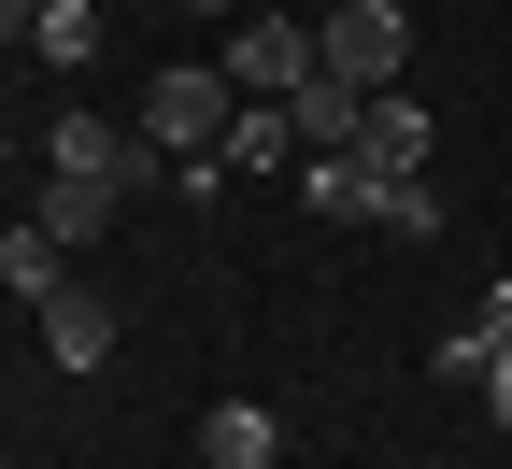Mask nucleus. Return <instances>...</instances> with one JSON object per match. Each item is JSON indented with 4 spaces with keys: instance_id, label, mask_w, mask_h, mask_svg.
I'll list each match as a JSON object with an SVG mask.
<instances>
[{
    "instance_id": "13",
    "label": "nucleus",
    "mask_w": 512,
    "mask_h": 469,
    "mask_svg": "<svg viewBox=\"0 0 512 469\" xmlns=\"http://www.w3.org/2000/svg\"><path fill=\"white\" fill-rule=\"evenodd\" d=\"M370 228H399V242H441V185H427V171H370Z\"/></svg>"
},
{
    "instance_id": "10",
    "label": "nucleus",
    "mask_w": 512,
    "mask_h": 469,
    "mask_svg": "<svg viewBox=\"0 0 512 469\" xmlns=\"http://www.w3.org/2000/svg\"><path fill=\"white\" fill-rule=\"evenodd\" d=\"M214 171H228V185H242V171H299V114H285V100H271V114H228Z\"/></svg>"
},
{
    "instance_id": "15",
    "label": "nucleus",
    "mask_w": 512,
    "mask_h": 469,
    "mask_svg": "<svg viewBox=\"0 0 512 469\" xmlns=\"http://www.w3.org/2000/svg\"><path fill=\"white\" fill-rule=\"evenodd\" d=\"M470 342H484V356H512V271H498V285L470 299Z\"/></svg>"
},
{
    "instance_id": "5",
    "label": "nucleus",
    "mask_w": 512,
    "mask_h": 469,
    "mask_svg": "<svg viewBox=\"0 0 512 469\" xmlns=\"http://www.w3.org/2000/svg\"><path fill=\"white\" fill-rule=\"evenodd\" d=\"M285 114H299V157H356L370 143V86H342V72H299Z\"/></svg>"
},
{
    "instance_id": "18",
    "label": "nucleus",
    "mask_w": 512,
    "mask_h": 469,
    "mask_svg": "<svg viewBox=\"0 0 512 469\" xmlns=\"http://www.w3.org/2000/svg\"><path fill=\"white\" fill-rule=\"evenodd\" d=\"M200 15H228V29H242V15H256V0H200Z\"/></svg>"
},
{
    "instance_id": "6",
    "label": "nucleus",
    "mask_w": 512,
    "mask_h": 469,
    "mask_svg": "<svg viewBox=\"0 0 512 469\" xmlns=\"http://www.w3.org/2000/svg\"><path fill=\"white\" fill-rule=\"evenodd\" d=\"M29 327H43V356H57V370H72V384H86V370L114 356V299H100V285H57V299H43Z\"/></svg>"
},
{
    "instance_id": "19",
    "label": "nucleus",
    "mask_w": 512,
    "mask_h": 469,
    "mask_svg": "<svg viewBox=\"0 0 512 469\" xmlns=\"http://www.w3.org/2000/svg\"><path fill=\"white\" fill-rule=\"evenodd\" d=\"M0 157H15V143H0Z\"/></svg>"
},
{
    "instance_id": "7",
    "label": "nucleus",
    "mask_w": 512,
    "mask_h": 469,
    "mask_svg": "<svg viewBox=\"0 0 512 469\" xmlns=\"http://www.w3.org/2000/svg\"><path fill=\"white\" fill-rule=\"evenodd\" d=\"M271 455H285L271 398H214V413H200V469H271Z\"/></svg>"
},
{
    "instance_id": "12",
    "label": "nucleus",
    "mask_w": 512,
    "mask_h": 469,
    "mask_svg": "<svg viewBox=\"0 0 512 469\" xmlns=\"http://www.w3.org/2000/svg\"><path fill=\"white\" fill-rule=\"evenodd\" d=\"M29 57H43V72H86V57H100V0H43V15H29Z\"/></svg>"
},
{
    "instance_id": "4",
    "label": "nucleus",
    "mask_w": 512,
    "mask_h": 469,
    "mask_svg": "<svg viewBox=\"0 0 512 469\" xmlns=\"http://www.w3.org/2000/svg\"><path fill=\"white\" fill-rule=\"evenodd\" d=\"M214 72H228L242 100H299V72H313V29H299V15H271V0H256V15L228 29V57H214Z\"/></svg>"
},
{
    "instance_id": "3",
    "label": "nucleus",
    "mask_w": 512,
    "mask_h": 469,
    "mask_svg": "<svg viewBox=\"0 0 512 469\" xmlns=\"http://www.w3.org/2000/svg\"><path fill=\"white\" fill-rule=\"evenodd\" d=\"M43 171H72V185H114V199H128V185L157 171V143H143V114H57V128H43Z\"/></svg>"
},
{
    "instance_id": "14",
    "label": "nucleus",
    "mask_w": 512,
    "mask_h": 469,
    "mask_svg": "<svg viewBox=\"0 0 512 469\" xmlns=\"http://www.w3.org/2000/svg\"><path fill=\"white\" fill-rule=\"evenodd\" d=\"M43 228H57V242H100V228H114V185H72V171H43Z\"/></svg>"
},
{
    "instance_id": "16",
    "label": "nucleus",
    "mask_w": 512,
    "mask_h": 469,
    "mask_svg": "<svg viewBox=\"0 0 512 469\" xmlns=\"http://www.w3.org/2000/svg\"><path fill=\"white\" fill-rule=\"evenodd\" d=\"M484 413H498V427H512V356H498V370H484Z\"/></svg>"
},
{
    "instance_id": "2",
    "label": "nucleus",
    "mask_w": 512,
    "mask_h": 469,
    "mask_svg": "<svg viewBox=\"0 0 512 469\" xmlns=\"http://www.w3.org/2000/svg\"><path fill=\"white\" fill-rule=\"evenodd\" d=\"M399 57H413V15H399V0H328V15H313V72L399 86Z\"/></svg>"
},
{
    "instance_id": "1",
    "label": "nucleus",
    "mask_w": 512,
    "mask_h": 469,
    "mask_svg": "<svg viewBox=\"0 0 512 469\" xmlns=\"http://www.w3.org/2000/svg\"><path fill=\"white\" fill-rule=\"evenodd\" d=\"M228 114H242V86L200 72V57H171V72L143 86V143H157V157H214V143H228Z\"/></svg>"
},
{
    "instance_id": "17",
    "label": "nucleus",
    "mask_w": 512,
    "mask_h": 469,
    "mask_svg": "<svg viewBox=\"0 0 512 469\" xmlns=\"http://www.w3.org/2000/svg\"><path fill=\"white\" fill-rule=\"evenodd\" d=\"M29 15H43V0H0V43H29Z\"/></svg>"
},
{
    "instance_id": "11",
    "label": "nucleus",
    "mask_w": 512,
    "mask_h": 469,
    "mask_svg": "<svg viewBox=\"0 0 512 469\" xmlns=\"http://www.w3.org/2000/svg\"><path fill=\"white\" fill-rule=\"evenodd\" d=\"M299 199L313 228H370V157H299Z\"/></svg>"
},
{
    "instance_id": "8",
    "label": "nucleus",
    "mask_w": 512,
    "mask_h": 469,
    "mask_svg": "<svg viewBox=\"0 0 512 469\" xmlns=\"http://www.w3.org/2000/svg\"><path fill=\"white\" fill-rule=\"evenodd\" d=\"M0 285H15V299H29V313H43V299H57V285H72V242H57V228H43V214H29V228H0Z\"/></svg>"
},
{
    "instance_id": "9",
    "label": "nucleus",
    "mask_w": 512,
    "mask_h": 469,
    "mask_svg": "<svg viewBox=\"0 0 512 469\" xmlns=\"http://www.w3.org/2000/svg\"><path fill=\"white\" fill-rule=\"evenodd\" d=\"M370 171H427V100L413 86H370V143H356Z\"/></svg>"
}]
</instances>
